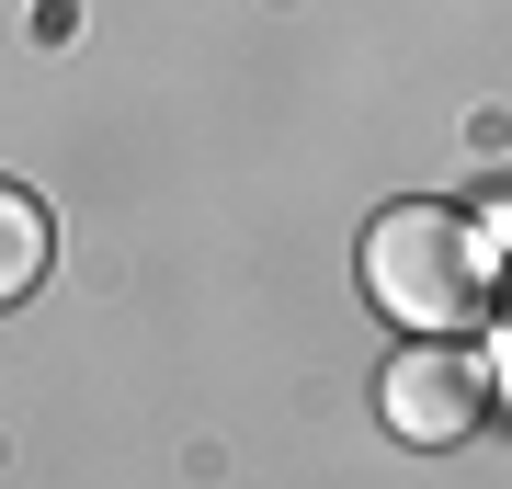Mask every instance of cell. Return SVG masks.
Returning a JSON list of instances; mask_svg holds the SVG:
<instances>
[{
  "mask_svg": "<svg viewBox=\"0 0 512 489\" xmlns=\"http://www.w3.org/2000/svg\"><path fill=\"white\" fill-rule=\"evenodd\" d=\"M35 273H46V205L0 182V308H23V296H35Z\"/></svg>",
  "mask_w": 512,
  "mask_h": 489,
  "instance_id": "3957f363",
  "label": "cell"
},
{
  "mask_svg": "<svg viewBox=\"0 0 512 489\" xmlns=\"http://www.w3.org/2000/svg\"><path fill=\"white\" fill-rule=\"evenodd\" d=\"M365 296L399 330H490L501 308V239L456 205H387L365 228Z\"/></svg>",
  "mask_w": 512,
  "mask_h": 489,
  "instance_id": "6da1fadb",
  "label": "cell"
},
{
  "mask_svg": "<svg viewBox=\"0 0 512 489\" xmlns=\"http://www.w3.org/2000/svg\"><path fill=\"white\" fill-rule=\"evenodd\" d=\"M478 410H490V364H478L456 330H421V342L376 376V421H387L399 444H421V455L467 444V433H478Z\"/></svg>",
  "mask_w": 512,
  "mask_h": 489,
  "instance_id": "7a4b0ae2",
  "label": "cell"
}]
</instances>
